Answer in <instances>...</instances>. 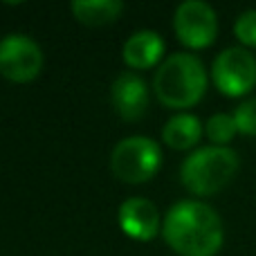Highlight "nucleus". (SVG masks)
<instances>
[{
    "label": "nucleus",
    "mask_w": 256,
    "mask_h": 256,
    "mask_svg": "<svg viewBox=\"0 0 256 256\" xmlns=\"http://www.w3.org/2000/svg\"><path fill=\"white\" fill-rule=\"evenodd\" d=\"M238 171V155L230 146H202L182 162V184L196 196H212L225 189Z\"/></svg>",
    "instance_id": "obj_3"
},
{
    "label": "nucleus",
    "mask_w": 256,
    "mask_h": 256,
    "mask_svg": "<svg viewBox=\"0 0 256 256\" xmlns=\"http://www.w3.org/2000/svg\"><path fill=\"white\" fill-rule=\"evenodd\" d=\"M234 122L238 126V132L256 137V97L243 102L234 112Z\"/></svg>",
    "instance_id": "obj_15"
},
{
    "label": "nucleus",
    "mask_w": 256,
    "mask_h": 256,
    "mask_svg": "<svg viewBox=\"0 0 256 256\" xmlns=\"http://www.w3.org/2000/svg\"><path fill=\"white\" fill-rule=\"evenodd\" d=\"M43 68L38 43L25 34H7L0 38V74L16 84L36 79Z\"/></svg>",
    "instance_id": "obj_7"
},
{
    "label": "nucleus",
    "mask_w": 256,
    "mask_h": 256,
    "mask_svg": "<svg viewBox=\"0 0 256 256\" xmlns=\"http://www.w3.org/2000/svg\"><path fill=\"white\" fill-rule=\"evenodd\" d=\"M204 132H207V137L216 146H222L234 140V135L238 132V126H236V122H234V115L218 112V115L209 117V122L204 124Z\"/></svg>",
    "instance_id": "obj_13"
},
{
    "label": "nucleus",
    "mask_w": 256,
    "mask_h": 256,
    "mask_svg": "<svg viewBox=\"0 0 256 256\" xmlns=\"http://www.w3.org/2000/svg\"><path fill=\"white\" fill-rule=\"evenodd\" d=\"M120 227L135 240L155 238L160 227V212L146 198H128L120 204Z\"/></svg>",
    "instance_id": "obj_9"
},
{
    "label": "nucleus",
    "mask_w": 256,
    "mask_h": 256,
    "mask_svg": "<svg viewBox=\"0 0 256 256\" xmlns=\"http://www.w3.org/2000/svg\"><path fill=\"white\" fill-rule=\"evenodd\" d=\"M162 137L171 148L176 150H186L194 148L196 144L202 137V124L196 115H189V112H180V115H173L171 120L166 122L162 130Z\"/></svg>",
    "instance_id": "obj_11"
},
{
    "label": "nucleus",
    "mask_w": 256,
    "mask_h": 256,
    "mask_svg": "<svg viewBox=\"0 0 256 256\" xmlns=\"http://www.w3.org/2000/svg\"><path fill=\"white\" fill-rule=\"evenodd\" d=\"M160 164H162V150L150 137L144 135H132L122 140L110 155L112 173L128 184H140V182L150 180L158 173Z\"/></svg>",
    "instance_id": "obj_4"
},
{
    "label": "nucleus",
    "mask_w": 256,
    "mask_h": 256,
    "mask_svg": "<svg viewBox=\"0 0 256 256\" xmlns=\"http://www.w3.org/2000/svg\"><path fill=\"white\" fill-rule=\"evenodd\" d=\"M158 99L168 108H189L207 90V70L194 54L176 52L162 61L153 79Z\"/></svg>",
    "instance_id": "obj_2"
},
{
    "label": "nucleus",
    "mask_w": 256,
    "mask_h": 256,
    "mask_svg": "<svg viewBox=\"0 0 256 256\" xmlns=\"http://www.w3.org/2000/svg\"><path fill=\"white\" fill-rule=\"evenodd\" d=\"M216 88L227 97H243L256 86V58L245 48H227L212 68Z\"/></svg>",
    "instance_id": "obj_5"
},
{
    "label": "nucleus",
    "mask_w": 256,
    "mask_h": 256,
    "mask_svg": "<svg viewBox=\"0 0 256 256\" xmlns=\"http://www.w3.org/2000/svg\"><path fill=\"white\" fill-rule=\"evenodd\" d=\"M124 4L120 0H74L72 2V12H74L76 20L84 25H108L122 14Z\"/></svg>",
    "instance_id": "obj_12"
},
{
    "label": "nucleus",
    "mask_w": 256,
    "mask_h": 256,
    "mask_svg": "<svg viewBox=\"0 0 256 256\" xmlns=\"http://www.w3.org/2000/svg\"><path fill=\"white\" fill-rule=\"evenodd\" d=\"M234 34L248 48H256V9L243 12L234 22Z\"/></svg>",
    "instance_id": "obj_14"
},
{
    "label": "nucleus",
    "mask_w": 256,
    "mask_h": 256,
    "mask_svg": "<svg viewBox=\"0 0 256 256\" xmlns=\"http://www.w3.org/2000/svg\"><path fill=\"white\" fill-rule=\"evenodd\" d=\"M110 99L115 112L126 122H135L144 117L148 108V88L146 81L135 72H122L110 88Z\"/></svg>",
    "instance_id": "obj_8"
},
{
    "label": "nucleus",
    "mask_w": 256,
    "mask_h": 256,
    "mask_svg": "<svg viewBox=\"0 0 256 256\" xmlns=\"http://www.w3.org/2000/svg\"><path fill=\"white\" fill-rule=\"evenodd\" d=\"M124 61L135 70H146L153 68L155 63L162 58L164 54V40L160 34L150 30H140L135 34H130L124 43Z\"/></svg>",
    "instance_id": "obj_10"
},
{
    "label": "nucleus",
    "mask_w": 256,
    "mask_h": 256,
    "mask_svg": "<svg viewBox=\"0 0 256 256\" xmlns=\"http://www.w3.org/2000/svg\"><path fill=\"white\" fill-rule=\"evenodd\" d=\"M173 30L182 45L194 50H202L216 40L218 18L212 4L202 0H184L178 4L173 16Z\"/></svg>",
    "instance_id": "obj_6"
},
{
    "label": "nucleus",
    "mask_w": 256,
    "mask_h": 256,
    "mask_svg": "<svg viewBox=\"0 0 256 256\" xmlns=\"http://www.w3.org/2000/svg\"><path fill=\"white\" fill-rule=\"evenodd\" d=\"M164 240L180 256H216L222 248V222L216 209L200 200L176 202L164 216Z\"/></svg>",
    "instance_id": "obj_1"
}]
</instances>
